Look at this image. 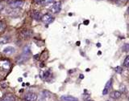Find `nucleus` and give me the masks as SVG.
Segmentation results:
<instances>
[{
	"instance_id": "nucleus-1",
	"label": "nucleus",
	"mask_w": 129,
	"mask_h": 101,
	"mask_svg": "<svg viewBox=\"0 0 129 101\" xmlns=\"http://www.w3.org/2000/svg\"><path fill=\"white\" fill-rule=\"evenodd\" d=\"M11 64L8 60H0V80H3L11 71Z\"/></svg>"
},
{
	"instance_id": "nucleus-2",
	"label": "nucleus",
	"mask_w": 129,
	"mask_h": 101,
	"mask_svg": "<svg viewBox=\"0 0 129 101\" xmlns=\"http://www.w3.org/2000/svg\"><path fill=\"white\" fill-rule=\"evenodd\" d=\"M30 56H31V50H30V46H26L24 48L22 54L19 56L18 58L16 59V63L18 64H21L25 63V62H27L30 59Z\"/></svg>"
},
{
	"instance_id": "nucleus-3",
	"label": "nucleus",
	"mask_w": 129,
	"mask_h": 101,
	"mask_svg": "<svg viewBox=\"0 0 129 101\" xmlns=\"http://www.w3.org/2000/svg\"><path fill=\"white\" fill-rule=\"evenodd\" d=\"M33 34V32L32 30L29 29H24L20 30V36L23 38V40H28L30 38Z\"/></svg>"
},
{
	"instance_id": "nucleus-4",
	"label": "nucleus",
	"mask_w": 129,
	"mask_h": 101,
	"mask_svg": "<svg viewBox=\"0 0 129 101\" xmlns=\"http://www.w3.org/2000/svg\"><path fill=\"white\" fill-rule=\"evenodd\" d=\"M60 10H61V3L60 2H56L53 3V5L51 6L50 11L53 14H57L59 13Z\"/></svg>"
},
{
	"instance_id": "nucleus-5",
	"label": "nucleus",
	"mask_w": 129,
	"mask_h": 101,
	"mask_svg": "<svg viewBox=\"0 0 129 101\" xmlns=\"http://www.w3.org/2000/svg\"><path fill=\"white\" fill-rule=\"evenodd\" d=\"M24 0H14L12 2H9V5L11 8L16 9V8H20L23 5H24Z\"/></svg>"
},
{
	"instance_id": "nucleus-6",
	"label": "nucleus",
	"mask_w": 129,
	"mask_h": 101,
	"mask_svg": "<svg viewBox=\"0 0 129 101\" xmlns=\"http://www.w3.org/2000/svg\"><path fill=\"white\" fill-rule=\"evenodd\" d=\"M37 99H38V96L34 92H28L24 96L25 101H36Z\"/></svg>"
},
{
	"instance_id": "nucleus-7",
	"label": "nucleus",
	"mask_w": 129,
	"mask_h": 101,
	"mask_svg": "<svg viewBox=\"0 0 129 101\" xmlns=\"http://www.w3.org/2000/svg\"><path fill=\"white\" fill-rule=\"evenodd\" d=\"M41 20H42L43 22L47 23V24H49V23H51V22H53L54 18L50 14H45L43 15L42 18H41Z\"/></svg>"
},
{
	"instance_id": "nucleus-8",
	"label": "nucleus",
	"mask_w": 129,
	"mask_h": 101,
	"mask_svg": "<svg viewBox=\"0 0 129 101\" xmlns=\"http://www.w3.org/2000/svg\"><path fill=\"white\" fill-rule=\"evenodd\" d=\"M111 88H112V79L109 80L107 82V84H106L105 87L103 88V91H102V95H103V96L107 95Z\"/></svg>"
},
{
	"instance_id": "nucleus-9",
	"label": "nucleus",
	"mask_w": 129,
	"mask_h": 101,
	"mask_svg": "<svg viewBox=\"0 0 129 101\" xmlns=\"http://www.w3.org/2000/svg\"><path fill=\"white\" fill-rule=\"evenodd\" d=\"M40 75H41L40 76L41 79H43V80H46V81L50 80V79L52 77V73L51 70H48V71H46V72H42Z\"/></svg>"
},
{
	"instance_id": "nucleus-10",
	"label": "nucleus",
	"mask_w": 129,
	"mask_h": 101,
	"mask_svg": "<svg viewBox=\"0 0 129 101\" xmlns=\"http://www.w3.org/2000/svg\"><path fill=\"white\" fill-rule=\"evenodd\" d=\"M15 52H16V49H15V48L9 46H7L6 48L3 49V52L7 56H11V55H12V54H14Z\"/></svg>"
},
{
	"instance_id": "nucleus-11",
	"label": "nucleus",
	"mask_w": 129,
	"mask_h": 101,
	"mask_svg": "<svg viewBox=\"0 0 129 101\" xmlns=\"http://www.w3.org/2000/svg\"><path fill=\"white\" fill-rule=\"evenodd\" d=\"M0 101H16V96L9 93V94H6L0 100Z\"/></svg>"
},
{
	"instance_id": "nucleus-12",
	"label": "nucleus",
	"mask_w": 129,
	"mask_h": 101,
	"mask_svg": "<svg viewBox=\"0 0 129 101\" xmlns=\"http://www.w3.org/2000/svg\"><path fill=\"white\" fill-rule=\"evenodd\" d=\"M121 96H122V93H121L119 91H114L110 93V97L114 100H117V99L120 98Z\"/></svg>"
},
{
	"instance_id": "nucleus-13",
	"label": "nucleus",
	"mask_w": 129,
	"mask_h": 101,
	"mask_svg": "<svg viewBox=\"0 0 129 101\" xmlns=\"http://www.w3.org/2000/svg\"><path fill=\"white\" fill-rule=\"evenodd\" d=\"M48 50H47V49H45V50H44L43 52H42V53L40 54V60L42 61V62H44V61H45V60H47L48 59Z\"/></svg>"
},
{
	"instance_id": "nucleus-14",
	"label": "nucleus",
	"mask_w": 129,
	"mask_h": 101,
	"mask_svg": "<svg viewBox=\"0 0 129 101\" xmlns=\"http://www.w3.org/2000/svg\"><path fill=\"white\" fill-rule=\"evenodd\" d=\"M60 100L62 101H78V100L72 96H62L60 97Z\"/></svg>"
},
{
	"instance_id": "nucleus-15",
	"label": "nucleus",
	"mask_w": 129,
	"mask_h": 101,
	"mask_svg": "<svg viewBox=\"0 0 129 101\" xmlns=\"http://www.w3.org/2000/svg\"><path fill=\"white\" fill-rule=\"evenodd\" d=\"M32 18L35 19V20H36V21H40V20H41V18H42V14H41L40 11H33L32 12Z\"/></svg>"
},
{
	"instance_id": "nucleus-16",
	"label": "nucleus",
	"mask_w": 129,
	"mask_h": 101,
	"mask_svg": "<svg viewBox=\"0 0 129 101\" xmlns=\"http://www.w3.org/2000/svg\"><path fill=\"white\" fill-rule=\"evenodd\" d=\"M11 41V37L9 36H3L0 38V44H6Z\"/></svg>"
},
{
	"instance_id": "nucleus-17",
	"label": "nucleus",
	"mask_w": 129,
	"mask_h": 101,
	"mask_svg": "<svg viewBox=\"0 0 129 101\" xmlns=\"http://www.w3.org/2000/svg\"><path fill=\"white\" fill-rule=\"evenodd\" d=\"M16 9L11 10H7V14H8L9 15H11V16H18V15H20V12H19V11H17Z\"/></svg>"
},
{
	"instance_id": "nucleus-18",
	"label": "nucleus",
	"mask_w": 129,
	"mask_h": 101,
	"mask_svg": "<svg viewBox=\"0 0 129 101\" xmlns=\"http://www.w3.org/2000/svg\"><path fill=\"white\" fill-rule=\"evenodd\" d=\"M41 95L42 96H44L45 98H46L47 100L48 99H49L51 97V92H48V91H47V90H44L42 92H41Z\"/></svg>"
},
{
	"instance_id": "nucleus-19",
	"label": "nucleus",
	"mask_w": 129,
	"mask_h": 101,
	"mask_svg": "<svg viewBox=\"0 0 129 101\" xmlns=\"http://www.w3.org/2000/svg\"><path fill=\"white\" fill-rule=\"evenodd\" d=\"M6 24L3 22H0V33L3 32L6 29Z\"/></svg>"
},
{
	"instance_id": "nucleus-20",
	"label": "nucleus",
	"mask_w": 129,
	"mask_h": 101,
	"mask_svg": "<svg viewBox=\"0 0 129 101\" xmlns=\"http://www.w3.org/2000/svg\"><path fill=\"white\" fill-rule=\"evenodd\" d=\"M123 65H124V67L129 68V56H127V57L125 58L124 62H123Z\"/></svg>"
},
{
	"instance_id": "nucleus-21",
	"label": "nucleus",
	"mask_w": 129,
	"mask_h": 101,
	"mask_svg": "<svg viewBox=\"0 0 129 101\" xmlns=\"http://www.w3.org/2000/svg\"><path fill=\"white\" fill-rule=\"evenodd\" d=\"M122 50L125 52H129V44H124L123 46H122Z\"/></svg>"
},
{
	"instance_id": "nucleus-22",
	"label": "nucleus",
	"mask_w": 129,
	"mask_h": 101,
	"mask_svg": "<svg viewBox=\"0 0 129 101\" xmlns=\"http://www.w3.org/2000/svg\"><path fill=\"white\" fill-rule=\"evenodd\" d=\"M127 88L126 87L124 86L123 84H121L120 85V92L122 93V94H124V93H127Z\"/></svg>"
},
{
	"instance_id": "nucleus-23",
	"label": "nucleus",
	"mask_w": 129,
	"mask_h": 101,
	"mask_svg": "<svg viewBox=\"0 0 129 101\" xmlns=\"http://www.w3.org/2000/svg\"><path fill=\"white\" fill-rule=\"evenodd\" d=\"M115 71L116 73H118V74H121L123 72V68L122 67H120V66H118V67H116L115 68Z\"/></svg>"
},
{
	"instance_id": "nucleus-24",
	"label": "nucleus",
	"mask_w": 129,
	"mask_h": 101,
	"mask_svg": "<svg viewBox=\"0 0 129 101\" xmlns=\"http://www.w3.org/2000/svg\"><path fill=\"white\" fill-rule=\"evenodd\" d=\"M36 2L37 4L41 5V6H45V2L44 0H36Z\"/></svg>"
},
{
	"instance_id": "nucleus-25",
	"label": "nucleus",
	"mask_w": 129,
	"mask_h": 101,
	"mask_svg": "<svg viewBox=\"0 0 129 101\" xmlns=\"http://www.w3.org/2000/svg\"><path fill=\"white\" fill-rule=\"evenodd\" d=\"M38 100H39V101H46V100H47V99L45 98V97H44V96L41 95V94H40V96H39V99H38Z\"/></svg>"
},
{
	"instance_id": "nucleus-26",
	"label": "nucleus",
	"mask_w": 129,
	"mask_h": 101,
	"mask_svg": "<svg viewBox=\"0 0 129 101\" xmlns=\"http://www.w3.org/2000/svg\"><path fill=\"white\" fill-rule=\"evenodd\" d=\"M45 2V5H48L51 4V3H54V0H44Z\"/></svg>"
},
{
	"instance_id": "nucleus-27",
	"label": "nucleus",
	"mask_w": 129,
	"mask_h": 101,
	"mask_svg": "<svg viewBox=\"0 0 129 101\" xmlns=\"http://www.w3.org/2000/svg\"><path fill=\"white\" fill-rule=\"evenodd\" d=\"M1 86H2V88H6L7 85L6 84L5 82H3V83H1Z\"/></svg>"
},
{
	"instance_id": "nucleus-28",
	"label": "nucleus",
	"mask_w": 129,
	"mask_h": 101,
	"mask_svg": "<svg viewBox=\"0 0 129 101\" xmlns=\"http://www.w3.org/2000/svg\"><path fill=\"white\" fill-rule=\"evenodd\" d=\"M34 59L35 60H40V55H36V56H34Z\"/></svg>"
},
{
	"instance_id": "nucleus-29",
	"label": "nucleus",
	"mask_w": 129,
	"mask_h": 101,
	"mask_svg": "<svg viewBox=\"0 0 129 101\" xmlns=\"http://www.w3.org/2000/svg\"><path fill=\"white\" fill-rule=\"evenodd\" d=\"M88 23H89V21H88V20H86V21L84 22V24H85V25H88Z\"/></svg>"
},
{
	"instance_id": "nucleus-30",
	"label": "nucleus",
	"mask_w": 129,
	"mask_h": 101,
	"mask_svg": "<svg viewBox=\"0 0 129 101\" xmlns=\"http://www.w3.org/2000/svg\"><path fill=\"white\" fill-rule=\"evenodd\" d=\"M84 78V76H83V75H80V79H83Z\"/></svg>"
},
{
	"instance_id": "nucleus-31",
	"label": "nucleus",
	"mask_w": 129,
	"mask_h": 101,
	"mask_svg": "<svg viewBox=\"0 0 129 101\" xmlns=\"http://www.w3.org/2000/svg\"><path fill=\"white\" fill-rule=\"evenodd\" d=\"M97 46H98V48H99V46H101V44H97Z\"/></svg>"
},
{
	"instance_id": "nucleus-32",
	"label": "nucleus",
	"mask_w": 129,
	"mask_h": 101,
	"mask_svg": "<svg viewBox=\"0 0 129 101\" xmlns=\"http://www.w3.org/2000/svg\"><path fill=\"white\" fill-rule=\"evenodd\" d=\"M127 13L129 14V6L127 7Z\"/></svg>"
},
{
	"instance_id": "nucleus-33",
	"label": "nucleus",
	"mask_w": 129,
	"mask_h": 101,
	"mask_svg": "<svg viewBox=\"0 0 129 101\" xmlns=\"http://www.w3.org/2000/svg\"><path fill=\"white\" fill-rule=\"evenodd\" d=\"M87 101H94V100H87Z\"/></svg>"
},
{
	"instance_id": "nucleus-34",
	"label": "nucleus",
	"mask_w": 129,
	"mask_h": 101,
	"mask_svg": "<svg viewBox=\"0 0 129 101\" xmlns=\"http://www.w3.org/2000/svg\"><path fill=\"white\" fill-rule=\"evenodd\" d=\"M112 1H117V0H112Z\"/></svg>"
},
{
	"instance_id": "nucleus-35",
	"label": "nucleus",
	"mask_w": 129,
	"mask_h": 101,
	"mask_svg": "<svg viewBox=\"0 0 129 101\" xmlns=\"http://www.w3.org/2000/svg\"><path fill=\"white\" fill-rule=\"evenodd\" d=\"M128 101H129V96H128Z\"/></svg>"
},
{
	"instance_id": "nucleus-36",
	"label": "nucleus",
	"mask_w": 129,
	"mask_h": 101,
	"mask_svg": "<svg viewBox=\"0 0 129 101\" xmlns=\"http://www.w3.org/2000/svg\"><path fill=\"white\" fill-rule=\"evenodd\" d=\"M98 1H101V0H98Z\"/></svg>"
},
{
	"instance_id": "nucleus-37",
	"label": "nucleus",
	"mask_w": 129,
	"mask_h": 101,
	"mask_svg": "<svg viewBox=\"0 0 129 101\" xmlns=\"http://www.w3.org/2000/svg\"><path fill=\"white\" fill-rule=\"evenodd\" d=\"M62 1H64V0H62Z\"/></svg>"
},
{
	"instance_id": "nucleus-38",
	"label": "nucleus",
	"mask_w": 129,
	"mask_h": 101,
	"mask_svg": "<svg viewBox=\"0 0 129 101\" xmlns=\"http://www.w3.org/2000/svg\"><path fill=\"white\" fill-rule=\"evenodd\" d=\"M107 101H109V100H107Z\"/></svg>"
}]
</instances>
